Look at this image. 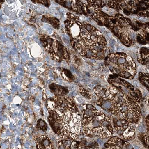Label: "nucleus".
Segmentation results:
<instances>
[{"mask_svg": "<svg viewBox=\"0 0 149 149\" xmlns=\"http://www.w3.org/2000/svg\"><path fill=\"white\" fill-rule=\"evenodd\" d=\"M83 130L88 136L105 139L114 133L113 123L109 117L91 104L83 111Z\"/></svg>", "mask_w": 149, "mask_h": 149, "instance_id": "nucleus-1", "label": "nucleus"}, {"mask_svg": "<svg viewBox=\"0 0 149 149\" xmlns=\"http://www.w3.org/2000/svg\"><path fill=\"white\" fill-rule=\"evenodd\" d=\"M115 97L120 112L124 118L130 123H138L141 113L140 108L135 100L126 94H123L120 97Z\"/></svg>", "mask_w": 149, "mask_h": 149, "instance_id": "nucleus-2", "label": "nucleus"}, {"mask_svg": "<svg viewBox=\"0 0 149 149\" xmlns=\"http://www.w3.org/2000/svg\"><path fill=\"white\" fill-rule=\"evenodd\" d=\"M94 91L98 98L97 104L108 113L115 116H119L121 113L115 96L112 94L109 90L99 86L95 87Z\"/></svg>", "mask_w": 149, "mask_h": 149, "instance_id": "nucleus-3", "label": "nucleus"}, {"mask_svg": "<svg viewBox=\"0 0 149 149\" xmlns=\"http://www.w3.org/2000/svg\"><path fill=\"white\" fill-rule=\"evenodd\" d=\"M116 117L113 120V123L114 131L125 140H134L135 137V130L134 126L125 118Z\"/></svg>", "mask_w": 149, "mask_h": 149, "instance_id": "nucleus-4", "label": "nucleus"}, {"mask_svg": "<svg viewBox=\"0 0 149 149\" xmlns=\"http://www.w3.org/2000/svg\"><path fill=\"white\" fill-rule=\"evenodd\" d=\"M128 142L117 137H112L106 143L105 146L109 149L130 148Z\"/></svg>", "mask_w": 149, "mask_h": 149, "instance_id": "nucleus-5", "label": "nucleus"}, {"mask_svg": "<svg viewBox=\"0 0 149 149\" xmlns=\"http://www.w3.org/2000/svg\"><path fill=\"white\" fill-rule=\"evenodd\" d=\"M38 147L39 149L49 148L50 145L49 141L47 137L42 136L38 141Z\"/></svg>", "mask_w": 149, "mask_h": 149, "instance_id": "nucleus-6", "label": "nucleus"}, {"mask_svg": "<svg viewBox=\"0 0 149 149\" xmlns=\"http://www.w3.org/2000/svg\"><path fill=\"white\" fill-rule=\"evenodd\" d=\"M80 90L81 94L86 98H88V99H91L92 98V93L90 91L83 89V88H80Z\"/></svg>", "mask_w": 149, "mask_h": 149, "instance_id": "nucleus-7", "label": "nucleus"}, {"mask_svg": "<svg viewBox=\"0 0 149 149\" xmlns=\"http://www.w3.org/2000/svg\"><path fill=\"white\" fill-rule=\"evenodd\" d=\"M33 2L35 3L41 4L47 7H48L50 5V0H31Z\"/></svg>", "mask_w": 149, "mask_h": 149, "instance_id": "nucleus-8", "label": "nucleus"}, {"mask_svg": "<svg viewBox=\"0 0 149 149\" xmlns=\"http://www.w3.org/2000/svg\"><path fill=\"white\" fill-rule=\"evenodd\" d=\"M47 107L50 110H54L56 108V103L54 101L50 100L47 102Z\"/></svg>", "mask_w": 149, "mask_h": 149, "instance_id": "nucleus-9", "label": "nucleus"}, {"mask_svg": "<svg viewBox=\"0 0 149 149\" xmlns=\"http://www.w3.org/2000/svg\"><path fill=\"white\" fill-rule=\"evenodd\" d=\"M109 91L114 96L116 95L119 92V90L115 86H111L109 90Z\"/></svg>", "mask_w": 149, "mask_h": 149, "instance_id": "nucleus-10", "label": "nucleus"}, {"mask_svg": "<svg viewBox=\"0 0 149 149\" xmlns=\"http://www.w3.org/2000/svg\"><path fill=\"white\" fill-rule=\"evenodd\" d=\"M139 20L142 21V22H145L146 21V18L143 17L140 18H139Z\"/></svg>", "mask_w": 149, "mask_h": 149, "instance_id": "nucleus-11", "label": "nucleus"}, {"mask_svg": "<svg viewBox=\"0 0 149 149\" xmlns=\"http://www.w3.org/2000/svg\"><path fill=\"white\" fill-rule=\"evenodd\" d=\"M108 35H109V37L111 38L112 36L111 34L110 33H109L108 34Z\"/></svg>", "mask_w": 149, "mask_h": 149, "instance_id": "nucleus-12", "label": "nucleus"}, {"mask_svg": "<svg viewBox=\"0 0 149 149\" xmlns=\"http://www.w3.org/2000/svg\"><path fill=\"white\" fill-rule=\"evenodd\" d=\"M147 140L148 143H149V137H148V138Z\"/></svg>", "mask_w": 149, "mask_h": 149, "instance_id": "nucleus-13", "label": "nucleus"}, {"mask_svg": "<svg viewBox=\"0 0 149 149\" xmlns=\"http://www.w3.org/2000/svg\"><path fill=\"white\" fill-rule=\"evenodd\" d=\"M60 1H69V0H60Z\"/></svg>", "mask_w": 149, "mask_h": 149, "instance_id": "nucleus-14", "label": "nucleus"}]
</instances>
